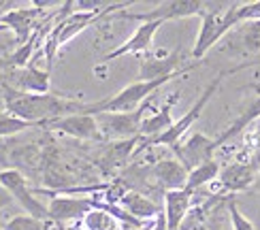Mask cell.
I'll list each match as a JSON object with an SVG mask.
<instances>
[{
	"instance_id": "obj_1",
	"label": "cell",
	"mask_w": 260,
	"mask_h": 230,
	"mask_svg": "<svg viewBox=\"0 0 260 230\" xmlns=\"http://www.w3.org/2000/svg\"><path fill=\"white\" fill-rule=\"evenodd\" d=\"M3 105L5 113L13 115L26 124H39V122H53V119L67 117V115H77L85 113L88 103L75 101V98H67L60 94H26L9 87L3 83Z\"/></svg>"
},
{
	"instance_id": "obj_2",
	"label": "cell",
	"mask_w": 260,
	"mask_h": 230,
	"mask_svg": "<svg viewBox=\"0 0 260 230\" xmlns=\"http://www.w3.org/2000/svg\"><path fill=\"white\" fill-rule=\"evenodd\" d=\"M173 79H177V75L162 77V79H154V81H135V83L122 87L117 94H113L109 98H103V101H99V103L88 105L85 107V113L99 115V113H130V111H137L145 101H149V96H154L162 85H167Z\"/></svg>"
},
{
	"instance_id": "obj_3",
	"label": "cell",
	"mask_w": 260,
	"mask_h": 230,
	"mask_svg": "<svg viewBox=\"0 0 260 230\" xmlns=\"http://www.w3.org/2000/svg\"><path fill=\"white\" fill-rule=\"evenodd\" d=\"M226 75H229V73H220V75L215 77V79L203 90V94L197 98V103H194V105L188 109V111L177 119V122H173V126H171L169 130H165V133H162L158 139H154V141H145L143 145H139L137 151H143L145 145H147V147H149V145H160V147H173V145H177L179 141L183 139V135H186L188 130L194 126V122H197V119L203 115L205 107H207V103L211 101V96L218 92V87H220V83L224 81V77H226Z\"/></svg>"
},
{
	"instance_id": "obj_4",
	"label": "cell",
	"mask_w": 260,
	"mask_h": 230,
	"mask_svg": "<svg viewBox=\"0 0 260 230\" xmlns=\"http://www.w3.org/2000/svg\"><path fill=\"white\" fill-rule=\"evenodd\" d=\"M147 111H149V101L141 105L137 111H130V113H99V115H94L96 124H99V130H101V139L113 141V143L139 139V130H141V124H143Z\"/></svg>"
},
{
	"instance_id": "obj_5",
	"label": "cell",
	"mask_w": 260,
	"mask_h": 230,
	"mask_svg": "<svg viewBox=\"0 0 260 230\" xmlns=\"http://www.w3.org/2000/svg\"><path fill=\"white\" fill-rule=\"evenodd\" d=\"M194 67L188 64L186 67V58L179 49L175 51H158V53H145V56L139 58V81H154V79H162V77H183L186 73H190Z\"/></svg>"
},
{
	"instance_id": "obj_6",
	"label": "cell",
	"mask_w": 260,
	"mask_h": 230,
	"mask_svg": "<svg viewBox=\"0 0 260 230\" xmlns=\"http://www.w3.org/2000/svg\"><path fill=\"white\" fill-rule=\"evenodd\" d=\"M0 188L7 190L11 196H13V201H17L21 205V209L26 211V215L37 217V220H41V222H49L47 207L37 199L35 190L28 185V179L17 169L0 171Z\"/></svg>"
},
{
	"instance_id": "obj_7",
	"label": "cell",
	"mask_w": 260,
	"mask_h": 230,
	"mask_svg": "<svg viewBox=\"0 0 260 230\" xmlns=\"http://www.w3.org/2000/svg\"><path fill=\"white\" fill-rule=\"evenodd\" d=\"M205 13V0H167V3H158L147 13H128L120 11L117 17H124L130 21H169V19H181V17H203Z\"/></svg>"
},
{
	"instance_id": "obj_8",
	"label": "cell",
	"mask_w": 260,
	"mask_h": 230,
	"mask_svg": "<svg viewBox=\"0 0 260 230\" xmlns=\"http://www.w3.org/2000/svg\"><path fill=\"white\" fill-rule=\"evenodd\" d=\"M160 28H162V21H145V24H139V28L133 32V37H128L120 47H115L109 53H105V58L101 60L99 67H94V73H101L107 64H111L113 60L122 58V56H139V53L149 51L151 41H154L156 32Z\"/></svg>"
},
{
	"instance_id": "obj_9",
	"label": "cell",
	"mask_w": 260,
	"mask_h": 230,
	"mask_svg": "<svg viewBox=\"0 0 260 230\" xmlns=\"http://www.w3.org/2000/svg\"><path fill=\"white\" fill-rule=\"evenodd\" d=\"M215 149H218L215 147V141L201 135V133H192L188 139H183L181 143L173 145V151H175L177 160L183 164V169H186L188 173L192 169L201 167V164L213 160Z\"/></svg>"
},
{
	"instance_id": "obj_10",
	"label": "cell",
	"mask_w": 260,
	"mask_h": 230,
	"mask_svg": "<svg viewBox=\"0 0 260 230\" xmlns=\"http://www.w3.org/2000/svg\"><path fill=\"white\" fill-rule=\"evenodd\" d=\"M94 207H96V201L85 199V196H51L47 211L51 222L64 224V222L83 220Z\"/></svg>"
},
{
	"instance_id": "obj_11",
	"label": "cell",
	"mask_w": 260,
	"mask_h": 230,
	"mask_svg": "<svg viewBox=\"0 0 260 230\" xmlns=\"http://www.w3.org/2000/svg\"><path fill=\"white\" fill-rule=\"evenodd\" d=\"M49 130L64 137H73L79 141H103L101 139V130L96 124V117L88 113H77V115H67L60 119H53L47 124Z\"/></svg>"
},
{
	"instance_id": "obj_12",
	"label": "cell",
	"mask_w": 260,
	"mask_h": 230,
	"mask_svg": "<svg viewBox=\"0 0 260 230\" xmlns=\"http://www.w3.org/2000/svg\"><path fill=\"white\" fill-rule=\"evenodd\" d=\"M43 15V11L37 7H15L0 19V24L7 26L9 32H13L15 37V45H24V43L39 30L37 28V19Z\"/></svg>"
},
{
	"instance_id": "obj_13",
	"label": "cell",
	"mask_w": 260,
	"mask_h": 230,
	"mask_svg": "<svg viewBox=\"0 0 260 230\" xmlns=\"http://www.w3.org/2000/svg\"><path fill=\"white\" fill-rule=\"evenodd\" d=\"M9 87L26 94H49L51 85V75L47 69H39L35 64H30L26 69H15L9 75Z\"/></svg>"
},
{
	"instance_id": "obj_14",
	"label": "cell",
	"mask_w": 260,
	"mask_h": 230,
	"mask_svg": "<svg viewBox=\"0 0 260 230\" xmlns=\"http://www.w3.org/2000/svg\"><path fill=\"white\" fill-rule=\"evenodd\" d=\"M151 177L162 188V192H177L186 190L188 171L177 158H160L151 167Z\"/></svg>"
},
{
	"instance_id": "obj_15",
	"label": "cell",
	"mask_w": 260,
	"mask_h": 230,
	"mask_svg": "<svg viewBox=\"0 0 260 230\" xmlns=\"http://www.w3.org/2000/svg\"><path fill=\"white\" fill-rule=\"evenodd\" d=\"M229 49L237 56H260V21L239 24L229 32Z\"/></svg>"
},
{
	"instance_id": "obj_16",
	"label": "cell",
	"mask_w": 260,
	"mask_h": 230,
	"mask_svg": "<svg viewBox=\"0 0 260 230\" xmlns=\"http://www.w3.org/2000/svg\"><path fill=\"white\" fill-rule=\"evenodd\" d=\"M177 101H179V92L171 94L165 101V105L154 109V113H147L145 119H143V124H141L139 139L143 137L145 141H154V139H158L162 133H165V130H169L173 126L171 111H173V107H175Z\"/></svg>"
},
{
	"instance_id": "obj_17",
	"label": "cell",
	"mask_w": 260,
	"mask_h": 230,
	"mask_svg": "<svg viewBox=\"0 0 260 230\" xmlns=\"http://www.w3.org/2000/svg\"><path fill=\"white\" fill-rule=\"evenodd\" d=\"M220 188L224 192H243L256 181V164L235 162L220 171Z\"/></svg>"
},
{
	"instance_id": "obj_18",
	"label": "cell",
	"mask_w": 260,
	"mask_h": 230,
	"mask_svg": "<svg viewBox=\"0 0 260 230\" xmlns=\"http://www.w3.org/2000/svg\"><path fill=\"white\" fill-rule=\"evenodd\" d=\"M120 207H122V209H124L130 217H135V220H139V222L156 220V217L162 213L160 207H158L154 201H149L147 196L139 194V192H130V190H126V192L122 194Z\"/></svg>"
},
{
	"instance_id": "obj_19",
	"label": "cell",
	"mask_w": 260,
	"mask_h": 230,
	"mask_svg": "<svg viewBox=\"0 0 260 230\" xmlns=\"http://www.w3.org/2000/svg\"><path fill=\"white\" fill-rule=\"evenodd\" d=\"M258 117H260V94H258V96L254 98V101H252L250 105H247V107L243 109L241 115L237 117L235 122H233L229 128H226L224 133L218 137V139H213V141H215V147H222V145L226 143V141H231L233 137H237L239 133H243V130H245L247 126H250L252 122H256Z\"/></svg>"
},
{
	"instance_id": "obj_20",
	"label": "cell",
	"mask_w": 260,
	"mask_h": 230,
	"mask_svg": "<svg viewBox=\"0 0 260 230\" xmlns=\"http://www.w3.org/2000/svg\"><path fill=\"white\" fill-rule=\"evenodd\" d=\"M220 164L215 162V160H209V162H205L201 164V167L197 169H192L188 173V181H186V192L194 194L199 188H203V185H209L211 181H215L220 177Z\"/></svg>"
},
{
	"instance_id": "obj_21",
	"label": "cell",
	"mask_w": 260,
	"mask_h": 230,
	"mask_svg": "<svg viewBox=\"0 0 260 230\" xmlns=\"http://www.w3.org/2000/svg\"><path fill=\"white\" fill-rule=\"evenodd\" d=\"M135 143H139V139H130V141H120V143H111L109 147L105 149L103 153V164L109 169H120L130 160L133 156V149H135Z\"/></svg>"
},
{
	"instance_id": "obj_22",
	"label": "cell",
	"mask_w": 260,
	"mask_h": 230,
	"mask_svg": "<svg viewBox=\"0 0 260 230\" xmlns=\"http://www.w3.org/2000/svg\"><path fill=\"white\" fill-rule=\"evenodd\" d=\"M81 224L85 230H120V222H117L111 213L99 209V207H94L81 220Z\"/></svg>"
},
{
	"instance_id": "obj_23",
	"label": "cell",
	"mask_w": 260,
	"mask_h": 230,
	"mask_svg": "<svg viewBox=\"0 0 260 230\" xmlns=\"http://www.w3.org/2000/svg\"><path fill=\"white\" fill-rule=\"evenodd\" d=\"M30 124L26 122H21V119L13 117V115H9L5 111H0V139H5V137H15L19 133H24V130H28Z\"/></svg>"
},
{
	"instance_id": "obj_24",
	"label": "cell",
	"mask_w": 260,
	"mask_h": 230,
	"mask_svg": "<svg viewBox=\"0 0 260 230\" xmlns=\"http://www.w3.org/2000/svg\"><path fill=\"white\" fill-rule=\"evenodd\" d=\"M5 230H45V222H41L32 215L21 213V215L11 217V220L5 224Z\"/></svg>"
},
{
	"instance_id": "obj_25",
	"label": "cell",
	"mask_w": 260,
	"mask_h": 230,
	"mask_svg": "<svg viewBox=\"0 0 260 230\" xmlns=\"http://www.w3.org/2000/svg\"><path fill=\"white\" fill-rule=\"evenodd\" d=\"M237 21H239V24L260 21V0H254V3H239V7H237Z\"/></svg>"
},
{
	"instance_id": "obj_26",
	"label": "cell",
	"mask_w": 260,
	"mask_h": 230,
	"mask_svg": "<svg viewBox=\"0 0 260 230\" xmlns=\"http://www.w3.org/2000/svg\"><path fill=\"white\" fill-rule=\"evenodd\" d=\"M226 209H229V215H231L233 230H256V226L239 211V207H237L235 199H229V203H226Z\"/></svg>"
},
{
	"instance_id": "obj_27",
	"label": "cell",
	"mask_w": 260,
	"mask_h": 230,
	"mask_svg": "<svg viewBox=\"0 0 260 230\" xmlns=\"http://www.w3.org/2000/svg\"><path fill=\"white\" fill-rule=\"evenodd\" d=\"M17 7V3H11V0H0V19H3L11 9H15Z\"/></svg>"
},
{
	"instance_id": "obj_28",
	"label": "cell",
	"mask_w": 260,
	"mask_h": 230,
	"mask_svg": "<svg viewBox=\"0 0 260 230\" xmlns=\"http://www.w3.org/2000/svg\"><path fill=\"white\" fill-rule=\"evenodd\" d=\"M149 230H167V220H165V213H160L156 220H154V224L149 226Z\"/></svg>"
},
{
	"instance_id": "obj_29",
	"label": "cell",
	"mask_w": 260,
	"mask_h": 230,
	"mask_svg": "<svg viewBox=\"0 0 260 230\" xmlns=\"http://www.w3.org/2000/svg\"><path fill=\"white\" fill-rule=\"evenodd\" d=\"M256 188L260 190V175H258V177H256Z\"/></svg>"
},
{
	"instance_id": "obj_30",
	"label": "cell",
	"mask_w": 260,
	"mask_h": 230,
	"mask_svg": "<svg viewBox=\"0 0 260 230\" xmlns=\"http://www.w3.org/2000/svg\"><path fill=\"white\" fill-rule=\"evenodd\" d=\"M197 230H207V228H205V226H199V228H197Z\"/></svg>"
},
{
	"instance_id": "obj_31",
	"label": "cell",
	"mask_w": 260,
	"mask_h": 230,
	"mask_svg": "<svg viewBox=\"0 0 260 230\" xmlns=\"http://www.w3.org/2000/svg\"><path fill=\"white\" fill-rule=\"evenodd\" d=\"M0 230H5V224L3 222H0Z\"/></svg>"
}]
</instances>
